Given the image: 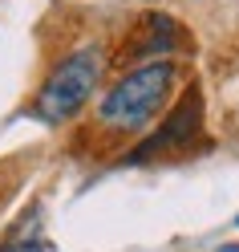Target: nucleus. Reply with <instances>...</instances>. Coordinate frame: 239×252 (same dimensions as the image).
I'll return each instance as SVG.
<instances>
[{
  "label": "nucleus",
  "mask_w": 239,
  "mask_h": 252,
  "mask_svg": "<svg viewBox=\"0 0 239 252\" xmlns=\"http://www.w3.org/2000/svg\"><path fill=\"white\" fill-rule=\"evenodd\" d=\"M170 90H174V65L170 61L138 65L134 73H126L122 82L102 98L98 118H102V126L122 130V134L146 130V126L154 122V114L162 110V102L170 98Z\"/></svg>",
  "instance_id": "1"
},
{
  "label": "nucleus",
  "mask_w": 239,
  "mask_h": 252,
  "mask_svg": "<svg viewBox=\"0 0 239 252\" xmlns=\"http://www.w3.org/2000/svg\"><path fill=\"white\" fill-rule=\"evenodd\" d=\"M98 77H102V53L93 49V45L69 53L49 73V82L41 86V94H37V118L41 122H65V118H73L77 110L89 102Z\"/></svg>",
  "instance_id": "2"
},
{
  "label": "nucleus",
  "mask_w": 239,
  "mask_h": 252,
  "mask_svg": "<svg viewBox=\"0 0 239 252\" xmlns=\"http://www.w3.org/2000/svg\"><path fill=\"white\" fill-rule=\"evenodd\" d=\"M199 126H203V102H199V90H186L183 102L174 106L170 118L162 122V130L150 134L134 155H126V163H146V159H154V155H162V151L190 147V138L199 134Z\"/></svg>",
  "instance_id": "3"
},
{
  "label": "nucleus",
  "mask_w": 239,
  "mask_h": 252,
  "mask_svg": "<svg viewBox=\"0 0 239 252\" xmlns=\"http://www.w3.org/2000/svg\"><path fill=\"white\" fill-rule=\"evenodd\" d=\"M174 45H179V29H174V21L162 17V12H150V17L138 21V29L130 33V41L122 45V61H138V57L170 53Z\"/></svg>",
  "instance_id": "4"
},
{
  "label": "nucleus",
  "mask_w": 239,
  "mask_h": 252,
  "mask_svg": "<svg viewBox=\"0 0 239 252\" xmlns=\"http://www.w3.org/2000/svg\"><path fill=\"white\" fill-rule=\"evenodd\" d=\"M45 248L49 244H45V236H41V216L37 212H28L17 224V232L0 244V252H45Z\"/></svg>",
  "instance_id": "5"
},
{
  "label": "nucleus",
  "mask_w": 239,
  "mask_h": 252,
  "mask_svg": "<svg viewBox=\"0 0 239 252\" xmlns=\"http://www.w3.org/2000/svg\"><path fill=\"white\" fill-rule=\"evenodd\" d=\"M219 252H239V244H223V248H219Z\"/></svg>",
  "instance_id": "6"
},
{
  "label": "nucleus",
  "mask_w": 239,
  "mask_h": 252,
  "mask_svg": "<svg viewBox=\"0 0 239 252\" xmlns=\"http://www.w3.org/2000/svg\"><path fill=\"white\" fill-rule=\"evenodd\" d=\"M235 224H239V216H235Z\"/></svg>",
  "instance_id": "7"
}]
</instances>
